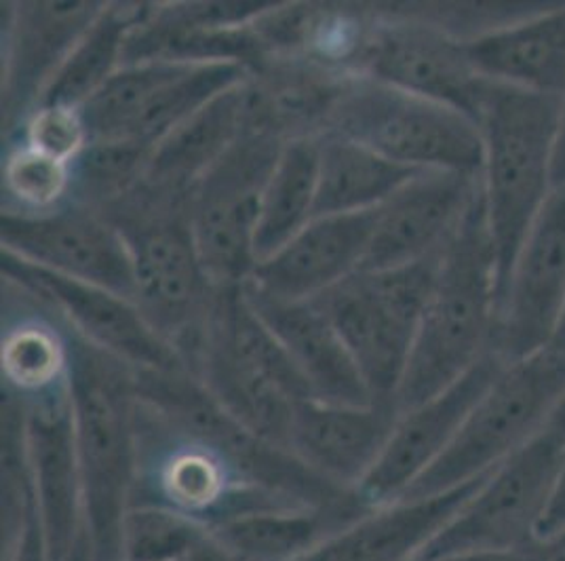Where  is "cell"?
Returning <instances> with one entry per match:
<instances>
[{"mask_svg":"<svg viewBox=\"0 0 565 561\" xmlns=\"http://www.w3.org/2000/svg\"><path fill=\"white\" fill-rule=\"evenodd\" d=\"M72 424L92 561L120 560V540L140 481L136 374L72 334Z\"/></svg>","mask_w":565,"mask_h":561,"instance_id":"6da1fadb","label":"cell"},{"mask_svg":"<svg viewBox=\"0 0 565 561\" xmlns=\"http://www.w3.org/2000/svg\"><path fill=\"white\" fill-rule=\"evenodd\" d=\"M498 257L483 192L449 241L395 403L401 414L437 398L492 352Z\"/></svg>","mask_w":565,"mask_h":561,"instance_id":"7a4b0ae2","label":"cell"},{"mask_svg":"<svg viewBox=\"0 0 565 561\" xmlns=\"http://www.w3.org/2000/svg\"><path fill=\"white\" fill-rule=\"evenodd\" d=\"M562 97L488 83L479 129L481 192L498 257V300L519 247L553 194V159Z\"/></svg>","mask_w":565,"mask_h":561,"instance_id":"3957f363","label":"cell"},{"mask_svg":"<svg viewBox=\"0 0 565 561\" xmlns=\"http://www.w3.org/2000/svg\"><path fill=\"white\" fill-rule=\"evenodd\" d=\"M321 131L359 141L416 171L481 173L483 167L481 129L469 115L367 74L342 83Z\"/></svg>","mask_w":565,"mask_h":561,"instance_id":"277c9868","label":"cell"},{"mask_svg":"<svg viewBox=\"0 0 565 561\" xmlns=\"http://www.w3.org/2000/svg\"><path fill=\"white\" fill-rule=\"evenodd\" d=\"M564 391L565 359L551 349L507 366L444 456L403 498L441 494L490 475L541 435Z\"/></svg>","mask_w":565,"mask_h":561,"instance_id":"5b68a950","label":"cell"},{"mask_svg":"<svg viewBox=\"0 0 565 561\" xmlns=\"http://www.w3.org/2000/svg\"><path fill=\"white\" fill-rule=\"evenodd\" d=\"M441 256L391 271H359L315 298L330 315L374 401H395Z\"/></svg>","mask_w":565,"mask_h":561,"instance_id":"8992f818","label":"cell"},{"mask_svg":"<svg viewBox=\"0 0 565 561\" xmlns=\"http://www.w3.org/2000/svg\"><path fill=\"white\" fill-rule=\"evenodd\" d=\"M287 138L249 125L189 192V224L215 287L243 285L256 268L259 201Z\"/></svg>","mask_w":565,"mask_h":561,"instance_id":"52a82bcc","label":"cell"},{"mask_svg":"<svg viewBox=\"0 0 565 561\" xmlns=\"http://www.w3.org/2000/svg\"><path fill=\"white\" fill-rule=\"evenodd\" d=\"M564 452L565 444L544 428L486 477L420 560L515 553L542 542V521L557 486Z\"/></svg>","mask_w":565,"mask_h":561,"instance_id":"ba28073f","label":"cell"},{"mask_svg":"<svg viewBox=\"0 0 565 561\" xmlns=\"http://www.w3.org/2000/svg\"><path fill=\"white\" fill-rule=\"evenodd\" d=\"M134 260V303L182 354L196 349L217 289L203 268L189 220L152 218L120 229Z\"/></svg>","mask_w":565,"mask_h":561,"instance_id":"9c48e42d","label":"cell"},{"mask_svg":"<svg viewBox=\"0 0 565 561\" xmlns=\"http://www.w3.org/2000/svg\"><path fill=\"white\" fill-rule=\"evenodd\" d=\"M2 273L53 306L72 334L117 359L136 374L189 370L182 354L134 300L92 283L2 254Z\"/></svg>","mask_w":565,"mask_h":561,"instance_id":"30bf717a","label":"cell"},{"mask_svg":"<svg viewBox=\"0 0 565 561\" xmlns=\"http://www.w3.org/2000/svg\"><path fill=\"white\" fill-rule=\"evenodd\" d=\"M565 306V184L525 234L498 300L492 352L513 366L548 349Z\"/></svg>","mask_w":565,"mask_h":561,"instance_id":"8fae6325","label":"cell"},{"mask_svg":"<svg viewBox=\"0 0 565 561\" xmlns=\"http://www.w3.org/2000/svg\"><path fill=\"white\" fill-rule=\"evenodd\" d=\"M2 254L134 300V260L120 229L95 211L2 213Z\"/></svg>","mask_w":565,"mask_h":561,"instance_id":"7c38bea8","label":"cell"},{"mask_svg":"<svg viewBox=\"0 0 565 561\" xmlns=\"http://www.w3.org/2000/svg\"><path fill=\"white\" fill-rule=\"evenodd\" d=\"M504 368L494 352H488L469 374L444 393L403 412L382 456L354 490L356 496L370 509L403 498L444 456L477 401L486 395Z\"/></svg>","mask_w":565,"mask_h":561,"instance_id":"4fadbf2b","label":"cell"},{"mask_svg":"<svg viewBox=\"0 0 565 561\" xmlns=\"http://www.w3.org/2000/svg\"><path fill=\"white\" fill-rule=\"evenodd\" d=\"M479 197L481 173L420 171L377 208L361 271H391L444 254Z\"/></svg>","mask_w":565,"mask_h":561,"instance_id":"5bb4252c","label":"cell"},{"mask_svg":"<svg viewBox=\"0 0 565 561\" xmlns=\"http://www.w3.org/2000/svg\"><path fill=\"white\" fill-rule=\"evenodd\" d=\"M22 401V399H20ZM24 405L25 458L34 517L49 561H64L85 538L83 479L68 393Z\"/></svg>","mask_w":565,"mask_h":561,"instance_id":"9a60e30c","label":"cell"},{"mask_svg":"<svg viewBox=\"0 0 565 561\" xmlns=\"http://www.w3.org/2000/svg\"><path fill=\"white\" fill-rule=\"evenodd\" d=\"M365 62L367 76L479 120L488 81L475 71L467 43L428 18L382 25Z\"/></svg>","mask_w":565,"mask_h":561,"instance_id":"2e32d148","label":"cell"},{"mask_svg":"<svg viewBox=\"0 0 565 561\" xmlns=\"http://www.w3.org/2000/svg\"><path fill=\"white\" fill-rule=\"evenodd\" d=\"M376 210L319 215L279 252L256 264L245 285L273 300H315L361 271Z\"/></svg>","mask_w":565,"mask_h":561,"instance_id":"e0dca14e","label":"cell"},{"mask_svg":"<svg viewBox=\"0 0 565 561\" xmlns=\"http://www.w3.org/2000/svg\"><path fill=\"white\" fill-rule=\"evenodd\" d=\"M399 416L395 401L340 405L302 399L294 410L287 449L319 477L354 491L382 456Z\"/></svg>","mask_w":565,"mask_h":561,"instance_id":"ac0fdd59","label":"cell"},{"mask_svg":"<svg viewBox=\"0 0 565 561\" xmlns=\"http://www.w3.org/2000/svg\"><path fill=\"white\" fill-rule=\"evenodd\" d=\"M488 477V475H486ZM486 477L454 490L372 507L302 561H416Z\"/></svg>","mask_w":565,"mask_h":561,"instance_id":"d6986e66","label":"cell"},{"mask_svg":"<svg viewBox=\"0 0 565 561\" xmlns=\"http://www.w3.org/2000/svg\"><path fill=\"white\" fill-rule=\"evenodd\" d=\"M243 294L305 378L310 398L340 405L374 403L330 315L317 300H273L245 283Z\"/></svg>","mask_w":565,"mask_h":561,"instance_id":"ffe728a7","label":"cell"},{"mask_svg":"<svg viewBox=\"0 0 565 561\" xmlns=\"http://www.w3.org/2000/svg\"><path fill=\"white\" fill-rule=\"evenodd\" d=\"M475 71L488 83L527 94L565 95V2L467 41Z\"/></svg>","mask_w":565,"mask_h":561,"instance_id":"44dd1931","label":"cell"},{"mask_svg":"<svg viewBox=\"0 0 565 561\" xmlns=\"http://www.w3.org/2000/svg\"><path fill=\"white\" fill-rule=\"evenodd\" d=\"M252 120L249 81L217 95L152 146L141 187L159 194H189Z\"/></svg>","mask_w":565,"mask_h":561,"instance_id":"7402d4cb","label":"cell"},{"mask_svg":"<svg viewBox=\"0 0 565 561\" xmlns=\"http://www.w3.org/2000/svg\"><path fill=\"white\" fill-rule=\"evenodd\" d=\"M370 507L356 496L331 509L264 507L210 526L213 540L241 561H302Z\"/></svg>","mask_w":565,"mask_h":561,"instance_id":"603a6c76","label":"cell"},{"mask_svg":"<svg viewBox=\"0 0 565 561\" xmlns=\"http://www.w3.org/2000/svg\"><path fill=\"white\" fill-rule=\"evenodd\" d=\"M418 173L359 141L321 131L315 218L376 210Z\"/></svg>","mask_w":565,"mask_h":561,"instance_id":"cb8c5ba5","label":"cell"},{"mask_svg":"<svg viewBox=\"0 0 565 561\" xmlns=\"http://www.w3.org/2000/svg\"><path fill=\"white\" fill-rule=\"evenodd\" d=\"M319 187V134L289 136L262 192L256 264L279 252L315 218Z\"/></svg>","mask_w":565,"mask_h":561,"instance_id":"d4e9b609","label":"cell"},{"mask_svg":"<svg viewBox=\"0 0 565 561\" xmlns=\"http://www.w3.org/2000/svg\"><path fill=\"white\" fill-rule=\"evenodd\" d=\"M140 25L136 9L102 7L39 95V106L83 108L125 66L127 43Z\"/></svg>","mask_w":565,"mask_h":561,"instance_id":"484cf974","label":"cell"},{"mask_svg":"<svg viewBox=\"0 0 565 561\" xmlns=\"http://www.w3.org/2000/svg\"><path fill=\"white\" fill-rule=\"evenodd\" d=\"M0 366L7 393L22 401L68 393L71 342L45 321L9 326L2 336Z\"/></svg>","mask_w":565,"mask_h":561,"instance_id":"4316f807","label":"cell"},{"mask_svg":"<svg viewBox=\"0 0 565 561\" xmlns=\"http://www.w3.org/2000/svg\"><path fill=\"white\" fill-rule=\"evenodd\" d=\"M210 538V526L157 502L134 505L120 540L122 561H184Z\"/></svg>","mask_w":565,"mask_h":561,"instance_id":"83f0119b","label":"cell"},{"mask_svg":"<svg viewBox=\"0 0 565 561\" xmlns=\"http://www.w3.org/2000/svg\"><path fill=\"white\" fill-rule=\"evenodd\" d=\"M152 146L138 140H92L71 165L72 190L110 199L143 182Z\"/></svg>","mask_w":565,"mask_h":561,"instance_id":"f1b7e54d","label":"cell"},{"mask_svg":"<svg viewBox=\"0 0 565 561\" xmlns=\"http://www.w3.org/2000/svg\"><path fill=\"white\" fill-rule=\"evenodd\" d=\"M2 176L7 194L30 213L60 210L64 197L72 192L71 165L25 144L7 157Z\"/></svg>","mask_w":565,"mask_h":561,"instance_id":"f546056e","label":"cell"},{"mask_svg":"<svg viewBox=\"0 0 565 561\" xmlns=\"http://www.w3.org/2000/svg\"><path fill=\"white\" fill-rule=\"evenodd\" d=\"M89 141L81 108L36 106L25 125V146L62 163H74Z\"/></svg>","mask_w":565,"mask_h":561,"instance_id":"4dcf8cb0","label":"cell"},{"mask_svg":"<svg viewBox=\"0 0 565 561\" xmlns=\"http://www.w3.org/2000/svg\"><path fill=\"white\" fill-rule=\"evenodd\" d=\"M7 561H49L47 549L34 514L30 515L18 538L7 547Z\"/></svg>","mask_w":565,"mask_h":561,"instance_id":"1f68e13d","label":"cell"},{"mask_svg":"<svg viewBox=\"0 0 565 561\" xmlns=\"http://www.w3.org/2000/svg\"><path fill=\"white\" fill-rule=\"evenodd\" d=\"M565 532V452L562 468H559V477H557V486L553 491L548 511L544 515L542 521L541 537L542 540H551V538L562 537Z\"/></svg>","mask_w":565,"mask_h":561,"instance_id":"d6a6232c","label":"cell"},{"mask_svg":"<svg viewBox=\"0 0 565 561\" xmlns=\"http://www.w3.org/2000/svg\"><path fill=\"white\" fill-rule=\"evenodd\" d=\"M565 184V95L562 97L559 110V129H557V144H555V159H553V187Z\"/></svg>","mask_w":565,"mask_h":561,"instance_id":"836d02e7","label":"cell"},{"mask_svg":"<svg viewBox=\"0 0 565 561\" xmlns=\"http://www.w3.org/2000/svg\"><path fill=\"white\" fill-rule=\"evenodd\" d=\"M184 561H241L236 560L235 555H231L224 547H220L215 540H213L212 534L210 538L203 542V544H199L192 553H190L189 558Z\"/></svg>","mask_w":565,"mask_h":561,"instance_id":"e575fe53","label":"cell"},{"mask_svg":"<svg viewBox=\"0 0 565 561\" xmlns=\"http://www.w3.org/2000/svg\"><path fill=\"white\" fill-rule=\"evenodd\" d=\"M418 561H527V549L515 553H494V555H451V558H433Z\"/></svg>","mask_w":565,"mask_h":561,"instance_id":"d590c367","label":"cell"},{"mask_svg":"<svg viewBox=\"0 0 565 561\" xmlns=\"http://www.w3.org/2000/svg\"><path fill=\"white\" fill-rule=\"evenodd\" d=\"M546 431L551 435H555L562 444H565V391L562 399H559V403H557V407H555V412H553V416H551V421L546 424Z\"/></svg>","mask_w":565,"mask_h":561,"instance_id":"8d00e7d4","label":"cell"},{"mask_svg":"<svg viewBox=\"0 0 565 561\" xmlns=\"http://www.w3.org/2000/svg\"><path fill=\"white\" fill-rule=\"evenodd\" d=\"M548 349L553 352H557L559 357H564L565 359V306L564 313H562V319H559V326H557V331H555V336H553Z\"/></svg>","mask_w":565,"mask_h":561,"instance_id":"74e56055","label":"cell"},{"mask_svg":"<svg viewBox=\"0 0 565 561\" xmlns=\"http://www.w3.org/2000/svg\"><path fill=\"white\" fill-rule=\"evenodd\" d=\"M64 561H92V558H89V547H87V538H83L81 544H78Z\"/></svg>","mask_w":565,"mask_h":561,"instance_id":"f35d334b","label":"cell"},{"mask_svg":"<svg viewBox=\"0 0 565 561\" xmlns=\"http://www.w3.org/2000/svg\"><path fill=\"white\" fill-rule=\"evenodd\" d=\"M551 540H557V542H562V544H565V532L564 534H562V537L551 538Z\"/></svg>","mask_w":565,"mask_h":561,"instance_id":"ab89813d","label":"cell"}]
</instances>
